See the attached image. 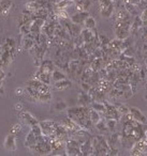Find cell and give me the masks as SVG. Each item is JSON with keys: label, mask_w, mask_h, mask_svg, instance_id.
<instances>
[{"label": "cell", "mask_w": 147, "mask_h": 156, "mask_svg": "<svg viewBox=\"0 0 147 156\" xmlns=\"http://www.w3.org/2000/svg\"><path fill=\"white\" fill-rule=\"evenodd\" d=\"M89 109L88 106H77L70 108L68 110V117L70 119L74 120L78 125H81L83 128L87 130H90L92 128V126H95L92 124V122L89 119Z\"/></svg>", "instance_id": "obj_1"}, {"label": "cell", "mask_w": 147, "mask_h": 156, "mask_svg": "<svg viewBox=\"0 0 147 156\" xmlns=\"http://www.w3.org/2000/svg\"><path fill=\"white\" fill-rule=\"evenodd\" d=\"M91 144L93 147V155H110L111 147L104 136L100 135L91 137Z\"/></svg>", "instance_id": "obj_2"}, {"label": "cell", "mask_w": 147, "mask_h": 156, "mask_svg": "<svg viewBox=\"0 0 147 156\" xmlns=\"http://www.w3.org/2000/svg\"><path fill=\"white\" fill-rule=\"evenodd\" d=\"M32 154L36 155H48L52 153V145H51V138L47 136H42L39 139L35 149L31 151Z\"/></svg>", "instance_id": "obj_3"}, {"label": "cell", "mask_w": 147, "mask_h": 156, "mask_svg": "<svg viewBox=\"0 0 147 156\" xmlns=\"http://www.w3.org/2000/svg\"><path fill=\"white\" fill-rule=\"evenodd\" d=\"M59 123L55 121H51V120H44V121H40L39 125L41 127L42 134L44 136H47L50 138L55 137V133H56V128Z\"/></svg>", "instance_id": "obj_4"}, {"label": "cell", "mask_w": 147, "mask_h": 156, "mask_svg": "<svg viewBox=\"0 0 147 156\" xmlns=\"http://www.w3.org/2000/svg\"><path fill=\"white\" fill-rule=\"evenodd\" d=\"M100 14L102 17L108 18L112 16L115 9V2L112 0H99Z\"/></svg>", "instance_id": "obj_5"}, {"label": "cell", "mask_w": 147, "mask_h": 156, "mask_svg": "<svg viewBox=\"0 0 147 156\" xmlns=\"http://www.w3.org/2000/svg\"><path fill=\"white\" fill-rule=\"evenodd\" d=\"M51 145H52V153L54 155H61V150L66 149V140L58 137H52L51 138Z\"/></svg>", "instance_id": "obj_6"}, {"label": "cell", "mask_w": 147, "mask_h": 156, "mask_svg": "<svg viewBox=\"0 0 147 156\" xmlns=\"http://www.w3.org/2000/svg\"><path fill=\"white\" fill-rule=\"evenodd\" d=\"M39 34V33H38ZM36 37L37 34L35 33H28L27 35H24L22 39V42H21V46L24 50H28L30 51L36 45Z\"/></svg>", "instance_id": "obj_7"}, {"label": "cell", "mask_w": 147, "mask_h": 156, "mask_svg": "<svg viewBox=\"0 0 147 156\" xmlns=\"http://www.w3.org/2000/svg\"><path fill=\"white\" fill-rule=\"evenodd\" d=\"M18 117H20L21 120H22L27 126H29V127H32V126L39 124V121H38L30 112H28V111H26V110L20 111V112H18Z\"/></svg>", "instance_id": "obj_8"}, {"label": "cell", "mask_w": 147, "mask_h": 156, "mask_svg": "<svg viewBox=\"0 0 147 156\" xmlns=\"http://www.w3.org/2000/svg\"><path fill=\"white\" fill-rule=\"evenodd\" d=\"M42 136H43V135H42ZM42 136H40V137L36 136V135L33 134L32 130L30 129L28 134L26 135V138H25V142H24L25 147H26L27 149H29V151L31 152L33 149H35V147L37 145L38 141H39V139L41 138Z\"/></svg>", "instance_id": "obj_9"}, {"label": "cell", "mask_w": 147, "mask_h": 156, "mask_svg": "<svg viewBox=\"0 0 147 156\" xmlns=\"http://www.w3.org/2000/svg\"><path fill=\"white\" fill-rule=\"evenodd\" d=\"M129 115H131V118L135 121H138V123L141 124H147V119L146 117L144 115V113L140 110L138 108L136 107H130L129 108Z\"/></svg>", "instance_id": "obj_10"}, {"label": "cell", "mask_w": 147, "mask_h": 156, "mask_svg": "<svg viewBox=\"0 0 147 156\" xmlns=\"http://www.w3.org/2000/svg\"><path fill=\"white\" fill-rule=\"evenodd\" d=\"M107 142L110 144L111 149L119 150L121 142H123V136L120 134H118V133H113L110 136V138L107 139Z\"/></svg>", "instance_id": "obj_11"}, {"label": "cell", "mask_w": 147, "mask_h": 156, "mask_svg": "<svg viewBox=\"0 0 147 156\" xmlns=\"http://www.w3.org/2000/svg\"><path fill=\"white\" fill-rule=\"evenodd\" d=\"M89 16V13L88 11H82V12H76L75 14H73V15L70 17V20H71V23H73V24H78V25H82L85 23V20H86V18Z\"/></svg>", "instance_id": "obj_12"}, {"label": "cell", "mask_w": 147, "mask_h": 156, "mask_svg": "<svg viewBox=\"0 0 147 156\" xmlns=\"http://www.w3.org/2000/svg\"><path fill=\"white\" fill-rule=\"evenodd\" d=\"M12 7H13V1L12 0H1L0 1V15L3 17H7L10 13Z\"/></svg>", "instance_id": "obj_13"}, {"label": "cell", "mask_w": 147, "mask_h": 156, "mask_svg": "<svg viewBox=\"0 0 147 156\" xmlns=\"http://www.w3.org/2000/svg\"><path fill=\"white\" fill-rule=\"evenodd\" d=\"M38 69H40L42 72H44V73L52 76L53 72H54V69H55V64L52 60H48V59L47 60H42L41 64H40V66L38 67Z\"/></svg>", "instance_id": "obj_14"}, {"label": "cell", "mask_w": 147, "mask_h": 156, "mask_svg": "<svg viewBox=\"0 0 147 156\" xmlns=\"http://www.w3.org/2000/svg\"><path fill=\"white\" fill-rule=\"evenodd\" d=\"M5 147L8 151H15L16 150V138L14 135L9 134L5 139V142H3Z\"/></svg>", "instance_id": "obj_15"}, {"label": "cell", "mask_w": 147, "mask_h": 156, "mask_svg": "<svg viewBox=\"0 0 147 156\" xmlns=\"http://www.w3.org/2000/svg\"><path fill=\"white\" fill-rule=\"evenodd\" d=\"M81 151H82V155H85V156L93 155V147H92V144H91V137L81 144Z\"/></svg>", "instance_id": "obj_16"}, {"label": "cell", "mask_w": 147, "mask_h": 156, "mask_svg": "<svg viewBox=\"0 0 147 156\" xmlns=\"http://www.w3.org/2000/svg\"><path fill=\"white\" fill-rule=\"evenodd\" d=\"M35 78H37L38 80H40L43 83H46V85H51V83H52V76L42 72L40 69H38L37 72L35 73Z\"/></svg>", "instance_id": "obj_17"}, {"label": "cell", "mask_w": 147, "mask_h": 156, "mask_svg": "<svg viewBox=\"0 0 147 156\" xmlns=\"http://www.w3.org/2000/svg\"><path fill=\"white\" fill-rule=\"evenodd\" d=\"M78 102H80V106H88L92 102V98L88 93L81 91V93L78 94Z\"/></svg>", "instance_id": "obj_18"}, {"label": "cell", "mask_w": 147, "mask_h": 156, "mask_svg": "<svg viewBox=\"0 0 147 156\" xmlns=\"http://www.w3.org/2000/svg\"><path fill=\"white\" fill-rule=\"evenodd\" d=\"M115 33H116V39L125 41L130 33V28H114Z\"/></svg>", "instance_id": "obj_19"}, {"label": "cell", "mask_w": 147, "mask_h": 156, "mask_svg": "<svg viewBox=\"0 0 147 156\" xmlns=\"http://www.w3.org/2000/svg\"><path fill=\"white\" fill-rule=\"evenodd\" d=\"M65 153L66 155H74V156L82 155V151H81L80 147H74V145H69V144H66Z\"/></svg>", "instance_id": "obj_20"}, {"label": "cell", "mask_w": 147, "mask_h": 156, "mask_svg": "<svg viewBox=\"0 0 147 156\" xmlns=\"http://www.w3.org/2000/svg\"><path fill=\"white\" fill-rule=\"evenodd\" d=\"M95 126H96V129H97L101 135L106 134V133L110 130V129H108V127H107V124H106V119H105V118L100 120V121L98 122Z\"/></svg>", "instance_id": "obj_21"}, {"label": "cell", "mask_w": 147, "mask_h": 156, "mask_svg": "<svg viewBox=\"0 0 147 156\" xmlns=\"http://www.w3.org/2000/svg\"><path fill=\"white\" fill-rule=\"evenodd\" d=\"M90 108L97 110L98 112H100L102 115L106 112L105 104H104V103H101V102H96V101H92V102H91V104H90Z\"/></svg>", "instance_id": "obj_22"}, {"label": "cell", "mask_w": 147, "mask_h": 156, "mask_svg": "<svg viewBox=\"0 0 147 156\" xmlns=\"http://www.w3.org/2000/svg\"><path fill=\"white\" fill-rule=\"evenodd\" d=\"M130 14L128 13L127 10L123 8V9H120L116 14H115V22H119V20H130Z\"/></svg>", "instance_id": "obj_23"}, {"label": "cell", "mask_w": 147, "mask_h": 156, "mask_svg": "<svg viewBox=\"0 0 147 156\" xmlns=\"http://www.w3.org/2000/svg\"><path fill=\"white\" fill-rule=\"evenodd\" d=\"M54 87L56 88L57 90H65V89H67V88L71 87V81L68 80L67 78H66V79H62V80L54 83Z\"/></svg>", "instance_id": "obj_24"}, {"label": "cell", "mask_w": 147, "mask_h": 156, "mask_svg": "<svg viewBox=\"0 0 147 156\" xmlns=\"http://www.w3.org/2000/svg\"><path fill=\"white\" fill-rule=\"evenodd\" d=\"M102 115L100 112H98L97 110H95V109H91L90 108V111H89V119H90V121L92 122L93 125H96V124L98 123V122L100 121V120L102 119Z\"/></svg>", "instance_id": "obj_25"}, {"label": "cell", "mask_w": 147, "mask_h": 156, "mask_svg": "<svg viewBox=\"0 0 147 156\" xmlns=\"http://www.w3.org/2000/svg\"><path fill=\"white\" fill-rule=\"evenodd\" d=\"M73 2H74L73 0H60L58 2L54 3V5H55V9H57V10H66Z\"/></svg>", "instance_id": "obj_26"}, {"label": "cell", "mask_w": 147, "mask_h": 156, "mask_svg": "<svg viewBox=\"0 0 147 156\" xmlns=\"http://www.w3.org/2000/svg\"><path fill=\"white\" fill-rule=\"evenodd\" d=\"M123 8H125L126 10L128 11V13L130 14L131 16H138V11H136V5H132V3H130L129 1H127L126 0L125 2L123 3Z\"/></svg>", "instance_id": "obj_27"}, {"label": "cell", "mask_w": 147, "mask_h": 156, "mask_svg": "<svg viewBox=\"0 0 147 156\" xmlns=\"http://www.w3.org/2000/svg\"><path fill=\"white\" fill-rule=\"evenodd\" d=\"M66 78H67V76H66V74L63 72H61L60 69H54V72L52 74V80L54 83L62 80V79H66Z\"/></svg>", "instance_id": "obj_28"}, {"label": "cell", "mask_w": 147, "mask_h": 156, "mask_svg": "<svg viewBox=\"0 0 147 156\" xmlns=\"http://www.w3.org/2000/svg\"><path fill=\"white\" fill-rule=\"evenodd\" d=\"M84 25H85V28L90 29V30H95V29L97 28V22H96L95 18H93L92 16H90V15L86 18Z\"/></svg>", "instance_id": "obj_29"}, {"label": "cell", "mask_w": 147, "mask_h": 156, "mask_svg": "<svg viewBox=\"0 0 147 156\" xmlns=\"http://www.w3.org/2000/svg\"><path fill=\"white\" fill-rule=\"evenodd\" d=\"M2 46L7 49H12V48L16 47V43H15V40L13 37H7L5 40V42L2 43Z\"/></svg>", "instance_id": "obj_30"}, {"label": "cell", "mask_w": 147, "mask_h": 156, "mask_svg": "<svg viewBox=\"0 0 147 156\" xmlns=\"http://www.w3.org/2000/svg\"><path fill=\"white\" fill-rule=\"evenodd\" d=\"M114 105L117 108V110H118L123 115H126L127 113H129V107H127L126 105L120 104V103H115Z\"/></svg>", "instance_id": "obj_31"}, {"label": "cell", "mask_w": 147, "mask_h": 156, "mask_svg": "<svg viewBox=\"0 0 147 156\" xmlns=\"http://www.w3.org/2000/svg\"><path fill=\"white\" fill-rule=\"evenodd\" d=\"M22 132V125L20 123H15L10 127V134L14 135V136H17L20 133Z\"/></svg>", "instance_id": "obj_32"}, {"label": "cell", "mask_w": 147, "mask_h": 156, "mask_svg": "<svg viewBox=\"0 0 147 156\" xmlns=\"http://www.w3.org/2000/svg\"><path fill=\"white\" fill-rule=\"evenodd\" d=\"M30 26H31V23H29V24H25V25H22V26H20V33L21 35H27L28 33H30Z\"/></svg>", "instance_id": "obj_33"}, {"label": "cell", "mask_w": 147, "mask_h": 156, "mask_svg": "<svg viewBox=\"0 0 147 156\" xmlns=\"http://www.w3.org/2000/svg\"><path fill=\"white\" fill-rule=\"evenodd\" d=\"M117 122H118V120L116 119H107L106 120V124H107V127L108 129H110V132H115V129H116L117 127Z\"/></svg>", "instance_id": "obj_34"}, {"label": "cell", "mask_w": 147, "mask_h": 156, "mask_svg": "<svg viewBox=\"0 0 147 156\" xmlns=\"http://www.w3.org/2000/svg\"><path fill=\"white\" fill-rule=\"evenodd\" d=\"M67 104H66V102H63V101H58V102L55 103L54 105V109L56 111H62V110H66L67 109Z\"/></svg>", "instance_id": "obj_35"}, {"label": "cell", "mask_w": 147, "mask_h": 156, "mask_svg": "<svg viewBox=\"0 0 147 156\" xmlns=\"http://www.w3.org/2000/svg\"><path fill=\"white\" fill-rule=\"evenodd\" d=\"M138 76H140V79L144 80L147 76V67L146 66H142L138 71Z\"/></svg>", "instance_id": "obj_36"}, {"label": "cell", "mask_w": 147, "mask_h": 156, "mask_svg": "<svg viewBox=\"0 0 147 156\" xmlns=\"http://www.w3.org/2000/svg\"><path fill=\"white\" fill-rule=\"evenodd\" d=\"M140 18H141V20H142L143 26L147 27V9H145L144 11L142 12V14H141Z\"/></svg>", "instance_id": "obj_37"}, {"label": "cell", "mask_w": 147, "mask_h": 156, "mask_svg": "<svg viewBox=\"0 0 147 156\" xmlns=\"http://www.w3.org/2000/svg\"><path fill=\"white\" fill-rule=\"evenodd\" d=\"M91 87H92V86H91L89 83H87V81H82V85H81V88H82V90H83L84 92L88 93L89 90L91 89Z\"/></svg>", "instance_id": "obj_38"}, {"label": "cell", "mask_w": 147, "mask_h": 156, "mask_svg": "<svg viewBox=\"0 0 147 156\" xmlns=\"http://www.w3.org/2000/svg\"><path fill=\"white\" fill-rule=\"evenodd\" d=\"M14 108H15V110H17L18 112H20V111H22V110H24V106H23L22 103H17V104H15Z\"/></svg>", "instance_id": "obj_39"}, {"label": "cell", "mask_w": 147, "mask_h": 156, "mask_svg": "<svg viewBox=\"0 0 147 156\" xmlns=\"http://www.w3.org/2000/svg\"><path fill=\"white\" fill-rule=\"evenodd\" d=\"M24 92H25V90L23 89V88H16L15 89V94L16 95H23L24 94Z\"/></svg>", "instance_id": "obj_40"}, {"label": "cell", "mask_w": 147, "mask_h": 156, "mask_svg": "<svg viewBox=\"0 0 147 156\" xmlns=\"http://www.w3.org/2000/svg\"><path fill=\"white\" fill-rule=\"evenodd\" d=\"M5 78H6V73L2 69V67L0 66V80H3Z\"/></svg>", "instance_id": "obj_41"}, {"label": "cell", "mask_w": 147, "mask_h": 156, "mask_svg": "<svg viewBox=\"0 0 147 156\" xmlns=\"http://www.w3.org/2000/svg\"><path fill=\"white\" fill-rule=\"evenodd\" d=\"M125 1H126V0H125ZM127 1H129L130 3H132V5H138L142 0H127Z\"/></svg>", "instance_id": "obj_42"}, {"label": "cell", "mask_w": 147, "mask_h": 156, "mask_svg": "<svg viewBox=\"0 0 147 156\" xmlns=\"http://www.w3.org/2000/svg\"><path fill=\"white\" fill-rule=\"evenodd\" d=\"M144 138L146 139V141H147V129L145 130V133H144Z\"/></svg>", "instance_id": "obj_43"}, {"label": "cell", "mask_w": 147, "mask_h": 156, "mask_svg": "<svg viewBox=\"0 0 147 156\" xmlns=\"http://www.w3.org/2000/svg\"><path fill=\"white\" fill-rule=\"evenodd\" d=\"M116 1L118 3H123V2H125V0H116Z\"/></svg>", "instance_id": "obj_44"}, {"label": "cell", "mask_w": 147, "mask_h": 156, "mask_svg": "<svg viewBox=\"0 0 147 156\" xmlns=\"http://www.w3.org/2000/svg\"><path fill=\"white\" fill-rule=\"evenodd\" d=\"M2 80H0V89H2Z\"/></svg>", "instance_id": "obj_45"}, {"label": "cell", "mask_w": 147, "mask_h": 156, "mask_svg": "<svg viewBox=\"0 0 147 156\" xmlns=\"http://www.w3.org/2000/svg\"><path fill=\"white\" fill-rule=\"evenodd\" d=\"M147 58V50H145V54H144V59Z\"/></svg>", "instance_id": "obj_46"}, {"label": "cell", "mask_w": 147, "mask_h": 156, "mask_svg": "<svg viewBox=\"0 0 147 156\" xmlns=\"http://www.w3.org/2000/svg\"><path fill=\"white\" fill-rule=\"evenodd\" d=\"M145 66L147 67V58H145Z\"/></svg>", "instance_id": "obj_47"}, {"label": "cell", "mask_w": 147, "mask_h": 156, "mask_svg": "<svg viewBox=\"0 0 147 156\" xmlns=\"http://www.w3.org/2000/svg\"><path fill=\"white\" fill-rule=\"evenodd\" d=\"M145 46H146V47H147V41H146V44H145Z\"/></svg>", "instance_id": "obj_48"}, {"label": "cell", "mask_w": 147, "mask_h": 156, "mask_svg": "<svg viewBox=\"0 0 147 156\" xmlns=\"http://www.w3.org/2000/svg\"><path fill=\"white\" fill-rule=\"evenodd\" d=\"M112 1H114V2H116V0H112Z\"/></svg>", "instance_id": "obj_49"}]
</instances>
